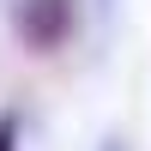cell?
Returning a JSON list of instances; mask_svg holds the SVG:
<instances>
[{"label": "cell", "instance_id": "obj_3", "mask_svg": "<svg viewBox=\"0 0 151 151\" xmlns=\"http://www.w3.org/2000/svg\"><path fill=\"white\" fill-rule=\"evenodd\" d=\"M97 151H127V139H121V133H109V139L97 145Z\"/></svg>", "mask_w": 151, "mask_h": 151}, {"label": "cell", "instance_id": "obj_2", "mask_svg": "<svg viewBox=\"0 0 151 151\" xmlns=\"http://www.w3.org/2000/svg\"><path fill=\"white\" fill-rule=\"evenodd\" d=\"M24 139V121H18V109H0V151H18Z\"/></svg>", "mask_w": 151, "mask_h": 151}, {"label": "cell", "instance_id": "obj_1", "mask_svg": "<svg viewBox=\"0 0 151 151\" xmlns=\"http://www.w3.org/2000/svg\"><path fill=\"white\" fill-rule=\"evenodd\" d=\"M79 30V0H12V36L24 55H60Z\"/></svg>", "mask_w": 151, "mask_h": 151}, {"label": "cell", "instance_id": "obj_4", "mask_svg": "<svg viewBox=\"0 0 151 151\" xmlns=\"http://www.w3.org/2000/svg\"><path fill=\"white\" fill-rule=\"evenodd\" d=\"M103 6H115V0H103Z\"/></svg>", "mask_w": 151, "mask_h": 151}]
</instances>
